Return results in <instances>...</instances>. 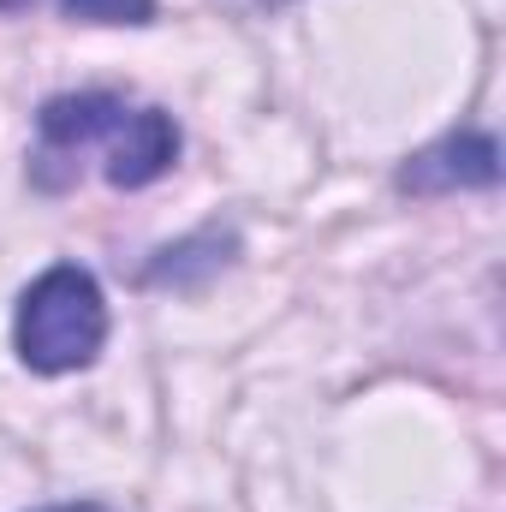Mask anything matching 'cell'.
Listing matches in <instances>:
<instances>
[{
	"instance_id": "cell-3",
	"label": "cell",
	"mask_w": 506,
	"mask_h": 512,
	"mask_svg": "<svg viewBox=\"0 0 506 512\" xmlns=\"http://www.w3.org/2000/svg\"><path fill=\"white\" fill-rule=\"evenodd\" d=\"M495 179H501V149L483 131H453L399 173L405 191H459V185H495Z\"/></svg>"
},
{
	"instance_id": "cell-2",
	"label": "cell",
	"mask_w": 506,
	"mask_h": 512,
	"mask_svg": "<svg viewBox=\"0 0 506 512\" xmlns=\"http://www.w3.org/2000/svg\"><path fill=\"white\" fill-rule=\"evenodd\" d=\"M108 340L102 286L84 268H48L18 304V358L42 376L84 370Z\"/></svg>"
},
{
	"instance_id": "cell-4",
	"label": "cell",
	"mask_w": 506,
	"mask_h": 512,
	"mask_svg": "<svg viewBox=\"0 0 506 512\" xmlns=\"http://www.w3.org/2000/svg\"><path fill=\"white\" fill-rule=\"evenodd\" d=\"M66 18H90V24H149L155 0H60Z\"/></svg>"
},
{
	"instance_id": "cell-5",
	"label": "cell",
	"mask_w": 506,
	"mask_h": 512,
	"mask_svg": "<svg viewBox=\"0 0 506 512\" xmlns=\"http://www.w3.org/2000/svg\"><path fill=\"white\" fill-rule=\"evenodd\" d=\"M54 512H114V507H96V501H84V507H54Z\"/></svg>"
},
{
	"instance_id": "cell-1",
	"label": "cell",
	"mask_w": 506,
	"mask_h": 512,
	"mask_svg": "<svg viewBox=\"0 0 506 512\" xmlns=\"http://www.w3.org/2000/svg\"><path fill=\"white\" fill-rule=\"evenodd\" d=\"M42 143H36V179L66 185L90 155H102L108 185H149L173 167L179 131L161 108H131L120 96H54L42 108Z\"/></svg>"
}]
</instances>
